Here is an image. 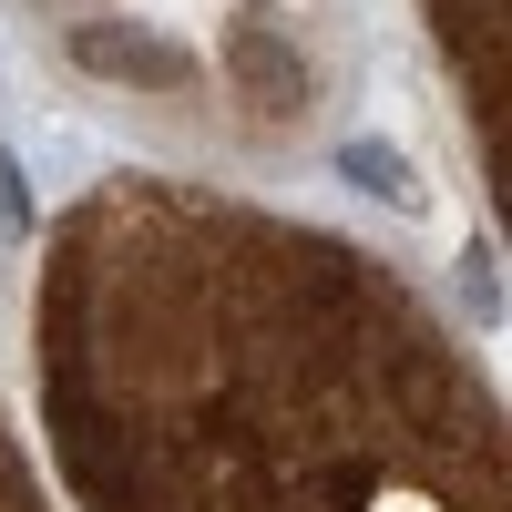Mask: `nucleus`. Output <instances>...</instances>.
Wrapping results in <instances>:
<instances>
[{
  "mask_svg": "<svg viewBox=\"0 0 512 512\" xmlns=\"http://www.w3.org/2000/svg\"><path fill=\"white\" fill-rule=\"evenodd\" d=\"M72 62L103 72V82H134V93H144V82H154V93H185V82H195V52H175V41L144 31V21H82Z\"/></svg>",
  "mask_w": 512,
  "mask_h": 512,
  "instance_id": "obj_1",
  "label": "nucleus"
},
{
  "mask_svg": "<svg viewBox=\"0 0 512 512\" xmlns=\"http://www.w3.org/2000/svg\"><path fill=\"white\" fill-rule=\"evenodd\" d=\"M390 390H400V410H410L431 441H472V431H482V410H472V390H461V369H451L441 349H420V338H390Z\"/></svg>",
  "mask_w": 512,
  "mask_h": 512,
  "instance_id": "obj_2",
  "label": "nucleus"
},
{
  "mask_svg": "<svg viewBox=\"0 0 512 512\" xmlns=\"http://www.w3.org/2000/svg\"><path fill=\"white\" fill-rule=\"evenodd\" d=\"M226 72L246 82V103L267 113V123H297V113H308V62H297V52H287V41H277L267 21L226 31Z\"/></svg>",
  "mask_w": 512,
  "mask_h": 512,
  "instance_id": "obj_3",
  "label": "nucleus"
},
{
  "mask_svg": "<svg viewBox=\"0 0 512 512\" xmlns=\"http://www.w3.org/2000/svg\"><path fill=\"white\" fill-rule=\"evenodd\" d=\"M338 175H349L359 195H379V205H420V175H410V154L400 144H379V134H359V144H338Z\"/></svg>",
  "mask_w": 512,
  "mask_h": 512,
  "instance_id": "obj_4",
  "label": "nucleus"
},
{
  "mask_svg": "<svg viewBox=\"0 0 512 512\" xmlns=\"http://www.w3.org/2000/svg\"><path fill=\"white\" fill-rule=\"evenodd\" d=\"M451 287H461V308H472L482 328L502 318V277H492V246H482V236H472V246L451 256Z\"/></svg>",
  "mask_w": 512,
  "mask_h": 512,
  "instance_id": "obj_5",
  "label": "nucleus"
},
{
  "mask_svg": "<svg viewBox=\"0 0 512 512\" xmlns=\"http://www.w3.org/2000/svg\"><path fill=\"white\" fill-rule=\"evenodd\" d=\"M0 226L31 236V175H21V154H0Z\"/></svg>",
  "mask_w": 512,
  "mask_h": 512,
  "instance_id": "obj_6",
  "label": "nucleus"
}]
</instances>
